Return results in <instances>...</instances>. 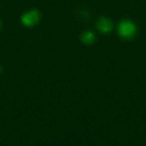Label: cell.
Masks as SVG:
<instances>
[{"label":"cell","mask_w":146,"mask_h":146,"mask_svg":"<svg viewBox=\"0 0 146 146\" xmlns=\"http://www.w3.org/2000/svg\"><path fill=\"white\" fill-rule=\"evenodd\" d=\"M137 33V27L136 25L129 21V20H124L120 22L118 26V33L120 37L125 39H130L133 38Z\"/></svg>","instance_id":"1"},{"label":"cell","mask_w":146,"mask_h":146,"mask_svg":"<svg viewBox=\"0 0 146 146\" xmlns=\"http://www.w3.org/2000/svg\"><path fill=\"white\" fill-rule=\"evenodd\" d=\"M40 19V14L36 9H31L25 14H23L21 17V22L24 27H31L35 26Z\"/></svg>","instance_id":"2"},{"label":"cell","mask_w":146,"mask_h":146,"mask_svg":"<svg viewBox=\"0 0 146 146\" xmlns=\"http://www.w3.org/2000/svg\"><path fill=\"white\" fill-rule=\"evenodd\" d=\"M97 27L101 33H108L111 32V30L113 28V23L110 19H108L106 17H101L98 19V21L97 22Z\"/></svg>","instance_id":"3"},{"label":"cell","mask_w":146,"mask_h":146,"mask_svg":"<svg viewBox=\"0 0 146 146\" xmlns=\"http://www.w3.org/2000/svg\"><path fill=\"white\" fill-rule=\"evenodd\" d=\"M95 38H95L94 33L92 32H90V31L84 32L81 35V41L85 44H91L94 43Z\"/></svg>","instance_id":"4"},{"label":"cell","mask_w":146,"mask_h":146,"mask_svg":"<svg viewBox=\"0 0 146 146\" xmlns=\"http://www.w3.org/2000/svg\"><path fill=\"white\" fill-rule=\"evenodd\" d=\"M0 25H1V23H0Z\"/></svg>","instance_id":"5"}]
</instances>
